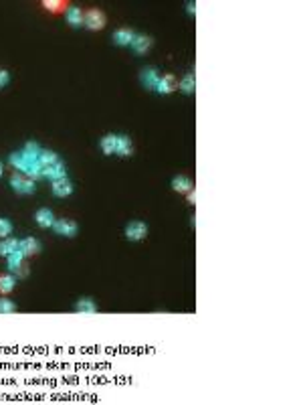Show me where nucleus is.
<instances>
[{"label": "nucleus", "mask_w": 303, "mask_h": 405, "mask_svg": "<svg viewBox=\"0 0 303 405\" xmlns=\"http://www.w3.org/2000/svg\"><path fill=\"white\" fill-rule=\"evenodd\" d=\"M10 186H12L16 192H20V194H30V192H34V180H32L30 176L18 172V170H12V174H10Z\"/></svg>", "instance_id": "1"}, {"label": "nucleus", "mask_w": 303, "mask_h": 405, "mask_svg": "<svg viewBox=\"0 0 303 405\" xmlns=\"http://www.w3.org/2000/svg\"><path fill=\"white\" fill-rule=\"evenodd\" d=\"M83 25L89 29V31H101L106 27V15L101 13L99 9H89L83 17Z\"/></svg>", "instance_id": "2"}, {"label": "nucleus", "mask_w": 303, "mask_h": 405, "mask_svg": "<svg viewBox=\"0 0 303 405\" xmlns=\"http://www.w3.org/2000/svg\"><path fill=\"white\" fill-rule=\"evenodd\" d=\"M77 223L73 219H59L53 223V231L57 235H65V237H75L77 235Z\"/></svg>", "instance_id": "3"}, {"label": "nucleus", "mask_w": 303, "mask_h": 405, "mask_svg": "<svg viewBox=\"0 0 303 405\" xmlns=\"http://www.w3.org/2000/svg\"><path fill=\"white\" fill-rule=\"evenodd\" d=\"M146 235H148V225H146V223H142V221H132V223H128V227H126V237H128L130 241L146 239Z\"/></svg>", "instance_id": "4"}, {"label": "nucleus", "mask_w": 303, "mask_h": 405, "mask_svg": "<svg viewBox=\"0 0 303 405\" xmlns=\"http://www.w3.org/2000/svg\"><path fill=\"white\" fill-rule=\"evenodd\" d=\"M18 249L22 251V256H24V258L38 256V253H40V243H38V239H34V237H24V239L20 241Z\"/></svg>", "instance_id": "5"}, {"label": "nucleus", "mask_w": 303, "mask_h": 405, "mask_svg": "<svg viewBox=\"0 0 303 405\" xmlns=\"http://www.w3.org/2000/svg\"><path fill=\"white\" fill-rule=\"evenodd\" d=\"M71 192H73V182H71L67 176L53 180V194H55V196L65 198V196H69Z\"/></svg>", "instance_id": "6"}, {"label": "nucleus", "mask_w": 303, "mask_h": 405, "mask_svg": "<svg viewBox=\"0 0 303 405\" xmlns=\"http://www.w3.org/2000/svg\"><path fill=\"white\" fill-rule=\"evenodd\" d=\"M140 81H142L146 87L156 89V85H158V81H160V73H158L154 67H146V69H142V73H140Z\"/></svg>", "instance_id": "7"}, {"label": "nucleus", "mask_w": 303, "mask_h": 405, "mask_svg": "<svg viewBox=\"0 0 303 405\" xmlns=\"http://www.w3.org/2000/svg\"><path fill=\"white\" fill-rule=\"evenodd\" d=\"M152 45H154V41H152V37H148V35H136L134 41H132V49L140 55L148 53V51L152 49Z\"/></svg>", "instance_id": "8"}, {"label": "nucleus", "mask_w": 303, "mask_h": 405, "mask_svg": "<svg viewBox=\"0 0 303 405\" xmlns=\"http://www.w3.org/2000/svg\"><path fill=\"white\" fill-rule=\"evenodd\" d=\"M40 170H42V176H48L50 180L65 178V164H63L61 160H57V162H53V164H48V166H44V168H40Z\"/></svg>", "instance_id": "9"}, {"label": "nucleus", "mask_w": 303, "mask_h": 405, "mask_svg": "<svg viewBox=\"0 0 303 405\" xmlns=\"http://www.w3.org/2000/svg\"><path fill=\"white\" fill-rule=\"evenodd\" d=\"M134 37H136V33H134L132 29L122 27V29H118V31L114 33V43L120 45V47H126V45H132Z\"/></svg>", "instance_id": "10"}, {"label": "nucleus", "mask_w": 303, "mask_h": 405, "mask_svg": "<svg viewBox=\"0 0 303 405\" xmlns=\"http://www.w3.org/2000/svg\"><path fill=\"white\" fill-rule=\"evenodd\" d=\"M156 89H158V93H164V95H166V93H172V91L178 89V79H176L174 75H164V77H160Z\"/></svg>", "instance_id": "11"}, {"label": "nucleus", "mask_w": 303, "mask_h": 405, "mask_svg": "<svg viewBox=\"0 0 303 405\" xmlns=\"http://www.w3.org/2000/svg\"><path fill=\"white\" fill-rule=\"evenodd\" d=\"M34 219H36V225H38V227H42V229L53 227V223H55L53 213H50V209H46V207L38 209V211L34 213Z\"/></svg>", "instance_id": "12"}, {"label": "nucleus", "mask_w": 303, "mask_h": 405, "mask_svg": "<svg viewBox=\"0 0 303 405\" xmlns=\"http://www.w3.org/2000/svg\"><path fill=\"white\" fill-rule=\"evenodd\" d=\"M134 152V144L130 136H118V146H116V154L120 156H132Z\"/></svg>", "instance_id": "13"}, {"label": "nucleus", "mask_w": 303, "mask_h": 405, "mask_svg": "<svg viewBox=\"0 0 303 405\" xmlns=\"http://www.w3.org/2000/svg\"><path fill=\"white\" fill-rule=\"evenodd\" d=\"M83 17H85V13L79 7H69L67 13H65V19H67V23L71 27H81L83 25Z\"/></svg>", "instance_id": "14"}, {"label": "nucleus", "mask_w": 303, "mask_h": 405, "mask_svg": "<svg viewBox=\"0 0 303 405\" xmlns=\"http://www.w3.org/2000/svg\"><path fill=\"white\" fill-rule=\"evenodd\" d=\"M42 9H46L48 13L53 15H61V13H67L69 5L65 0H42Z\"/></svg>", "instance_id": "15"}, {"label": "nucleus", "mask_w": 303, "mask_h": 405, "mask_svg": "<svg viewBox=\"0 0 303 405\" xmlns=\"http://www.w3.org/2000/svg\"><path fill=\"white\" fill-rule=\"evenodd\" d=\"M192 186H194V184H192V180H190L186 174H178V176L172 178V188H174L176 192H184V194H186Z\"/></svg>", "instance_id": "16"}, {"label": "nucleus", "mask_w": 303, "mask_h": 405, "mask_svg": "<svg viewBox=\"0 0 303 405\" xmlns=\"http://www.w3.org/2000/svg\"><path fill=\"white\" fill-rule=\"evenodd\" d=\"M18 245H20V241L18 239H12V237H4L2 241H0V256H10V253H14V251H18Z\"/></svg>", "instance_id": "17"}, {"label": "nucleus", "mask_w": 303, "mask_h": 405, "mask_svg": "<svg viewBox=\"0 0 303 405\" xmlns=\"http://www.w3.org/2000/svg\"><path fill=\"white\" fill-rule=\"evenodd\" d=\"M40 150H42V148H40L36 142H26V144H24V148L20 150V154H22L26 160H32V162H34V160H38Z\"/></svg>", "instance_id": "18"}, {"label": "nucleus", "mask_w": 303, "mask_h": 405, "mask_svg": "<svg viewBox=\"0 0 303 405\" xmlns=\"http://www.w3.org/2000/svg\"><path fill=\"white\" fill-rule=\"evenodd\" d=\"M99 146H101V150H104V154H114L116 152V146H118V136H114V134H106L104 138H101V142H99Z\"/></svg>", "instance_id": "19"}, {"label": "nucleus", "mask_w": 303, "mask_h": 405, "mask_svg": "<svg viewBox=\"0 0 303 405\" xmlns=\"http://www.w3.org/2000/svg\"><path fill=\"white\" fill-rule=\"evenodd\" d=\"M75 310L81 312V314H93V312H97V306H95V302H93V300H89V298H81V300L75 304Z\"/></svg>", "instance_id": "20"}, {"label": "nucleus", "mask_w": 303, "mask_h": 405, "mask_svg": "<svg viewBox=\"0 0 303 405\" xmlns=\"http://www.w3.org/2000/svg\"><path fill=\"white\" fill-rule=\"evenodd\" d=\"M57 160H59V156L55 154L53 150H40V154H38V166H40V168L53 164V162H57Z\"/></svg>", "instance_id": "21"}, {"label": "nucleus", "mask_w": 303, "mask_h": 405, "mask_svg": "<svg viewBox=\"0 0 303 405\" xmlns=\"http://www.w3.org/2000/svg\"><path fill=\"white\" fill-rule=\"evenodd\" d=\"M14 284H16L14 276H10V274H2V276H0V294H8V292H12Z\"/></svg>", "instance_id": "22"}, {"label": "nucleus", "mask_w": 303, "mask_h": 405, "mask_svg": "<svg viewBox=\"0 0 303 405\" xmlns=\"http://www.w3.org/2000/svg\"><path fill=\"white\" fill-rule=\"evenodd\" d=\"M6 260H8V270H10V272H14V270H16V268H18V266L24 262V256H22V251L18 249V251L10 253V256H8Z\"/></svg>", "instance_id": "23"}, {"label": "nucleus", "mask_w": 303, "mask_h": 405, "mask_svg": "<svg viewBox=\"0 0 303 405\" xmlns=\"http://www.w3.org/2000/svg\"><path fill=\"white\" fill-rule=\"evenodd\" d=\"M180 89H182L184 93H194V89H196V79H194L192 73L186 75V77H182V81H180Z\"/></svg>", "instance_id": "24"}, {"label": "nucleus", "mask_w": 303, "mask_h": 405, "mask_svg": "<svg viewBox=\"0 0 303 405\" xmlns=\"http://www.w3.org/2000/svg\"><path fill=\"white\" fill-rule=\"evenodd\" d=\"M14 310H16V306H14L12 300L0 298V314H10V312H14Z\"/></svg>", "instance_id": "25"}, {"label": "nucleus", "mask_w": 303, "mask_h": 405, "mask_svg": "<svg viewBox=\"0 0 303 405\" xmlns=\"http://www.w3.org/2000/svg\"><path fill=\"white\" fill-rule=\"evenodd\" d=\"M12 233V223L8 219H0V237H8Z\"/></svg>", "instance_id": "26"}, {"label": "nucleus", "mask_w": 303, "mask_h": 405, "mask_svg": "<svg viewBox=\"0 0 303 405\" xmlns=\"http://www.w3.org/2000/svg\"><path fill=\"white\" fill-rule=\"evenodd\" d=\"M12 274H16L18 278H24V276H28V264H26V262H22V264H20V266H18V268H16V270L12 272Z\"/></svg>", "instance_id": "27"}, {"label": "nucleus", "mask_w": 303, "mask_h": 405, "mask_svg": "<svg viewBox=\"0 0 303 405\" xmlns=\"http://www.w3.org/2000/svg\"><path fill=\"white\" fill-rule=\"evenodd\" d=\"M8 79H10L8 71H6V69H0V89H2V87L8 83Z\"/></svg>", "instance_id": "28"}, {"label": "nucleus", "mask_w": 303, "mask_h": 405, "mask_svg": "<svg viewBox=\"0 0 303 405\" xmlns=\"http://www.w3.org/2000/svg\"><path fill=\"white\" fill-rule=\"evenodd\" d=\"M186 198H188V205H196V188L194 186L186 192Z\"/></svg>", "instance_id": "29"}, {"label": "nucleus", "mask_w": 303, "mask_h": 405, "mask_svg": "<svg viewBox=\"0 0 303 405\" xmlns=\"http://www.w3.org/2000/svg\"><path fill=\"white\" fill-rule=\"evenodd\" d=\"M188 13H190V15H196V5L188 3Z\"/></svg>", "instance_id": "30"}, {"label": "nucleus", "mask_w": 303, "mask_h": 405, "mask_svg": "<svg viewBox=\"0 0 303 405\" xmlns=\"http://www.w3.org/2000/svg\"><path fill=\"white\" fill-rule=\"evenodd\" d=\"M2 172H4V166H2V162H0V176H2Z\"/></svg>", "instance_id": "31"}]
</instances>
